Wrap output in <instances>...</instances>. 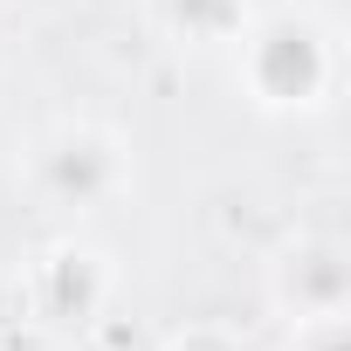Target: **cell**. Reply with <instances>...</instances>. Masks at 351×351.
I'll return each mask as SVG.
<instances>
[{"instance_id":"cell-5","label":"cell","mask_w":351,"mask_h":351,"mask_svg":"<svg viewBox=\"0 0 351 351\" xmlns=\"http://www.w3.org/2000/svg\"><path fill=\"white\" fill-rule=\"evenodd\" d=\"M145 14L158 42L186 49V56H228L241 28L255 21V0H145Z\"/></svg>"},{"instance_id":"cell-2","label":"cell","mask_w":351,"mask_h":351,"mask_svg":"<svg viewBox=\"0 0 351 351\" xmlns=\"http://www.w3.org/2000/svg\"><path fill=\"white\" fill-rule=\"evenodd\" d=\"M28 186L62 221L104 214V207H117L131 193V145L97 117H62L28 152Z\"/></svg>"},{"instance_id":"cell-1","label":"cell","mask_w":351,"mask_h":351,"mask_svg":"<svg viewBox=\"0 0 351 351\" xmlns=\"http://www.w3.org/2000/svg\"><path fill=\"white\" fill-rule=\"evenodd\" d=\"M228 56H234L241 97L262 117H317V110H330V97L344 83V35L310 0L255 8V21L241 28V42Z\"/></svg>"},{"instance_id":"cell-3","label":"cell","mask_w":351,"mask_h":351,"mask_svg":"<svg viewBox=\"0 0 351 351\" xmlns=\"http://www.w3.org/2000/svg\"><path fill=\"white\" fill-rule=\"evenodd\" d=\"M21 296H28V317H42V330H90L117 296V262L110 248L62 234L21 269Z\"/></svg>"},{"instance_id":"cell-7","label":"cell","mask_w":351,"mask_h":351,"mask_svg":"<svg viewBox=\"0 0 351 351\" xmlns=\"http://www.w3.org/2000/svg\"><path fill=\"white\" fill-rule=\"evenodd\" d=\"M165 351H241V337H234V330H221V324H200V330L165 337Z\"/></svg>"},{"instance_id":"cell-6","label":"cell","mask_w":351,"mask_h":351,"mask_svg":"<svg viewBox=\"0 0 351 351\" xmlns=\"http://www.w3.org/2000/svg\"><path fill=\"white\" fill-rule=\"evenodd\" d=\"M289 351H351V324H344V317H310V324H289Z\"/></svg>"},{"instance_id":"cell-4","label":"cell","mask_w":351,"mask_h":351,"mask_svg":"<svg viewBox=\"0 0 351 351\" xmlns=\"http://www.w3.org/2000/svg\"><path fill=\"white\" fill-rule=\"evenodd\" d=\"M269 303L282 324H310V317H344L351 310V255L330 234H296L289 248H276L269 262Z\"/></svg>"}]
</instances>
